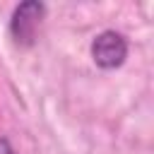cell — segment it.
<instances>
[{
	"instance_id": "cell-3",
	"label": "cell",
	"mask_w": 154,
	"mask_h": 154,
	"mask_svg": "<svg viewBox=\"0 0 154 154\" xmlns=\"http://www.w3.org/2000/svg\"><path fill=\"white\" fill-rule=\"evenodd\" d=\"M0 154H14V147L7 137H0Z\"/></svg>"
},
{
	"instance_id": "cell-1",
	"label": "cell",
	"mask_w": 154,
	"mask_h": 154,
	"mask_svg": "<svg viewBox=\"0 0 154 154\" xmlns=\"http://www.w3.org/2000/svg\"><path fill=\"white\" fill-rule=\"evenodd\" d=\"M46 14V5L38 0H24L14 7L10 19V36L17 46H31L36 38V29Z\"/></svg>"
},
{
	"instance_id": "cell-2",
	"label": "cell",
	"mask_w": 154,
	"mask_h": 154,
	"mask_svg": "<svg viewBox=\"0 0 154 154\" xmlns=\"http://www.w3.org/2000/svg\"><path fill=\"white\" fill-rule=\"evenodd\" d=\"M128 58V38L120 31L106 29L91 41V60L101 70H116Z\"/></svg>"
}]
</instances>
